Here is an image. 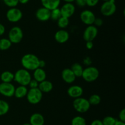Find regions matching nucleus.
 Masks as SVG:
<instances>
[{
	"instance_id": "nucleus-7",
	"label": "nucleus",
	"mask_w": 125,
	"mask_h": 125,
	"mask_svg": "<svg viewBox=\"0 0 125 125\" xmlns=\"http://www.w3.org/2000/svg\"><path fill=\"white\" fill-rule=\"evenodd\" d=\"M23 38V31L20 27L14 26L11 28L9 33V39L13 44L20 42Z\"/></svg>"
},
{
	"instance_id": "nucleus-19",
	"label": "nucleus",
	"mask_w": 125,
	"mask_h": 125,
	"mask_svg": "<svg viewBox=\"0 0 125 125\" xmlns=\"http://www.w3.org/2000/svg\"><path fill=\"white\" fill-rule=\"evenodd\" d=\"M39 89L43 93H49L51 91L53 88V85H52V83L50 81L48 80H43L42 82H40L39 84Z\"/></svg>"
},
{
	"instance_id": "nucleus-15",
	"label": "nucleus",
	"mask_w": 125,
	"mask_h": 125,
	"mask_svg": "<svg viewBox=\"0 0 125 125\" xmlns=\"http://www.w3.org/2000/svg\"><path fill=\"white\" fill-rule=\"evenodd\" d=\"M62 79L67 83H72L75 80L76 76L71 69H65L62 72Z\"/></svg>"
},
{
	"instance_id": "nucleus-32",
	"label": "nucleus",
	"mask_w": 125,
	"mask_h": 125,
	"mask_svg": "<svg viewBox=\"0 0 125 125\" xmlns=\"http://www.w3.org/2000/svg\"><path fill=\"white\" fill-rule=\"evenodd\" d=\"M99 2V0H86V4L89 7L96 6Z\"/></svg>"
},
{
	"instance_id": "nucleus-35",
	"label": "nucleus",
	"mask_w": 125,
	"mask_h": 125,
	"mask_svg": "<svg viewBox=\"0 0 125 125\" xmlns=\"http://www.w3.org/2000/svg\"><path fill=\"white\" fill-rule=\"evenodd\" d=\"M76 4L79 7H84L86 5V0H75Z\"/></svg>"
},
{
	"instance_id": "nucleus-27",
	"label": "nucleus",
	"mask_w": 125,
	"mask_h": 125,
	"mask_svg": "<svg viewBox=\"0 0 125 125\" xmlns=\"http://www.w3.org/2000/svg\"><path fill=\"white\" fill-rule=\"evenodd\" d=\"M61 17H62V15H61L60 9L56 8L55 9L51 11V16H50V18H51V19L53 20L57 21Z\"/></svg>"
},
{
	"instance_id": "nucleus-2",
	"label": "nucleus",
	"mask_w": 125,
	"mask_h": 125,
	"mask_svg": "<svg viewBox=\"0 0 125 125\" xmlns=\"http://www.w3.org/2000/svg\"><path fill=\"white\" fill-rule=\"evenodd\" d=\"M14 80L20 85H28L31 80V75L25 69H19L14 74Z\"/></svg>"
},
{
	"instance_id": "nucleus-26",
	"label": "nucleus",
	"mask_w": 125,
	"mask_h": 125,
	"mask_svg": "<svg viewBox=\"0 0 125 125\" xmlns=\"http://www.w3.org/2000/svg\"><path fill=\"white\" fill-rule=\"evenodd\" d=\"M72 125H86V121L82 116H77L72 119Z\"/></svg>"
},
{
	"instance_id": "nucleus-45",
	"label": "nucleus",
	"mask_w": 125,
	"mask_h": 125,
	"mask_svg": "<svg viewBox=\"0 0 125 125\" xmlns=\"http://www.w3.org/2000/svg\"><path fill=\"white\" fill-rule=\"evenodd\" d=\"M103 1H109V0H103Z\"/></svg>"
},
{
	"instance_id": "nucleus-43",
	"label": "nucleus",
	"mask_w": 125,
	"mask_h": 125,
	"mask_svg": "<svg viewBox=\"0 0 125 125\" xmlns=\"http://www.w3.org/2000/svg\"><path fill=\"white\" fill-rule=\"evenodd\" d=\"M64 1H65L66 2H70V3H72V2L74 1L75 0H63Z\"/></svg>"
},
{
	"instance_id": "nucleus-30",
	"label": "nucleus",
	"mask_w": 125,
	"mask_h": 125,
	"mask_svg": "<svg viewBox=\"0 0 125 125\" xmlns=\"http://www.w3.org/2000/svg\"><path fill=\"white\" fill-rule=\"evenodd\" d=\"M116 121H117V120L115 118L111 116H107L104 118L102 123L103 125H114Z\"/></svg>"
},
{
	"instance_id": "nucleus-6",
	"label": "nucleus",
	"mask_w": 125,
	"mask_h": 125,
	"mask_svg": "<svg viewBox=\"0 0 125 125\" xmlns=\"http://www.w3.org/2000/svg\"><path fill=\"white\" fill-rule=\"evenodd\" d=\"M116 7L115 0H109L105 1L101 7V12L104 16H111L115 12Z\"/></svg>"
},
{
	"instance_id": "nucleus-29",
	"label": "nucleus",
	"mask_w": 125,
	"mask_h": 125,
	"mask_svg": "<svg viewBox=\"0 0 125 125\" xmlns=\"http://www.w3.org/2000/svg\"><path fill=\"white\" fill-rule=\"evenodd\" d=\"M88 100L90 105H98L101 102V97L98 94H93Z\"/></svg>"
},
{
	"instance_id": "nucleus-21",
	"label": "nucleus",
	"mask_w": 125,
	"mask_h": 125,
	"mask_svg": "<svg viewBox=\"0 0 125 125\" xmlns=\"http://www.w3.org/2000/svg\"><path fill=\"white\" fill-rule=\"evenodd\" d=\"M28 91V89L26 86L20 85L15 89L14 96L17 98H23L26 96Z\"/></svg>"
},
{
	"instance_id": "nucleus-31",
	"label": "nucleus",
	"mask_w": 125,
	"mask_h": 125,
	"mask_svg": "<svg viewBox=\"0 0 125 125\" xmlns=\"http://www.w3.org/2000/svg\"><path fill=\"white\" fill-rule=\"evenodd\" d=\"M3 1L6 6L10 7H15L19 3L18 0H3Z\"/></svg>"
},
{
	"instance_id": "nucleus-4",
	"label": "nucleus",
	"mask_w": 125,
	"mask_h": 125,
	"mask_svg": "<svg viewBox=\"0 0 125 125\" xmlns=\"http://www.w3.org/2000/svg\"><path fill=\"white\" fill-rule=\"evenodd\" d=\"M42 92L38 88H31L26 94L28 102L32 104H37L42 99Z\"/></svg>"
},
{
	"instance_id": "nucleus-1",
	"label": "nucleus",
	"mask_w": 125,
	"mask_h": 125,
	"mask_svg": "<svg viewBox=\"0 0 125 125\" xmlns=\"http://www.w3.org/2000/svg\"><path fill=\"white\" fill-rule=\"evenodd\" d=\"M40 60L33 54H26L21 58V64L24 69L30 71H34L39 67Z\"/></svg>"
},
{
	"instance_id": "nucleus-22",
	"label": "nucleus",
	"mask_w": 125,
	"mask_h": 125,
	"mask_svg": "<svg viewBox=\"0 0 125 125\" xmlns=\"http://www.w3.org/2000/svg\"><path fill=\"white\" fill-rule=\"evenodd\" d=\"M1 80L2 82L10 83L14 80V74L10 71H4L1 74Z\"/></svg>"
},
{
	"instance_id": "nucleus-37",
	"label": "nucleus",
	"mask_w": 125,
	"mask_h": 125,
	"mask_svg": "<svg viewBox=\"0 0 125 125\" xmlns=\"http://www.w3.org/2000/svg\"><path fill=\"white\" fill-rule=\"evenodd\" d=\"M90 125H103L102 121L100 120H95L92 122Z\"/></svg>"
},
{
	"instance_id": "nucleus-40",
	"label": "nucleus",
	"mask_w": 125,
	"mask_h": 125,
	"mask_svg": "<svg viewBox=\"0 0 125 125\" xmlns=\"http://www.w3.org/2000/svg\"><path fill=\"white\" fill-rule=\"evenodd\" d=\"M114 125H125V122L120 121V120H117Z\"/></svg>"
},
{
	"instance_id": "nucleus-33",
	"label": "nucleus",
	"mask_w": 125,
	"mask_h": 125,
	"mask_svg": "<svg viewBox=\"0 0 125 125\" xmlns=\"http://www.w3.org/2000/svg\"><path fill=\"white\" fill-rule=\"evenodd\" d=\"M29 85L30 87L31 88H37L38 86H39V82L37 80H35V79H33L30 81L29 83Z\"/></svg>"
},
{
	"instance_id": "nucleus-44",
	"label": "nucleus",
	"mask_w": 125,
	"mask_h": 125,
	"mask_svg": "<svg viewBox=\"0 0 125 125\" xmlns=\"http://www.w3.org/2000/svg\"><path fill=\"white\" fill-rule=\"evenodd\" d=\"M23 125H31L30 123H24Z\"/></svg>"
},
{
	"instance_id": "nucleus-42",
	"label": "nucleus",
	"mask_w": 125,
	"mask_h": 125,
	"mask_svg": "<svg viewBox=\"0 0 125 125\" xmlns=\"http://www.w3.org/2000/svg\"><path fill=\"white\" fill-rule=\"evenodd\" d=\"M29 0H18V2H20L21 4H26L27 2H28Z\"/></svg>"
},
{
	"instance_id": "nucleus-25",
	"label": "nucleus",
	"mask_w": 125,
	"mask_h": 125,
	"mask_svg": "<svg viewBox=\"0 0 125 125\" xmlns=\"http://www.w3.org/2000/svg\"><path fill=\"white\" fill-rule=\"evenodd\" d=\"M12 45V42L9 39L3 38L0 39V50H6L9 49Z\"/></svg>"
},
{
	"instance_id": "nucleus-11",
	"label": "nucleus",
	"mask_w": 125,
	"mask_h": 125,
	"mask_svg": "<svg viewBox=\"0 0 125 125\" xmlns=\"http://www.w3.org/2000/svg\"><path fill=\"white\" fill-rule=\"evenodd\" d=\"M80 18L84 24L87 25H92L96 17L92 11L89 10H85L81 12L80 15Z\"/></svg>"
},
{
	"instance_id": "nucleus-14",
	"label": "nucleus",
	"mask_w": 125,
	"mask_h": 125,
	"mask_svg": "<svg viewBox=\"0 0 125 125\" xmlns=\"http://www.w3.org/2000/svg\"><path fill=\"white\" fill-rule=\"evenodd\" d=\"M67 93L69 96L73 98H80L83 94V89L78 85H73L68 89Z\"/></svg>"
},
{
	"instance_id": "nucleus-8",
	"label": "nucleus",
	"mask_w": 125,
	"mask_h": 125,
	"mask_svg": "<svg viewBox=\"0 0 125 125\" xmlns=\"http://www.w3.org/2000/svg\"><path fill=\"white\" fill-rule=\"evenodd\" d=\"M7 20L10 22H17L21 19L23 13L21 11L16 7H12L6 13Z\"/></svg>"
},
{
	"instance_id": "nucleus-17",
	"label": "nucleus",
	"mask_w": 125,
	"mask_h": 125,
	"mask_svg": "<svg viewBox=\"0 0 125 125\" xmlns=\"http://www.w3.org/2000/svg\"><path fill=\"white\" fill-rule=\"evenodd\" d=\"M30 123L31 125H43L45 123V119L42 114L35 113L31 116Z\"/></svg>"
},
{
	"instance_id": "nucleus-12",
	"label": "nucleus",
	"mask_w": 125,
	"mask_h": 125,
	"mask_svg": "<svg viewBox=\"0 0 125 125\" xmlns=\"http://www.w3.org/2000/svg\"><path fill=\"white\" fill-rule=\"evenodd\" d=\"M60 10L62 17L68 18L74 14L75 12V7L72 3L67 2L61 7V9H60Z\"/></svg>"
},
{
	"instance_id": "nucleus-38",
	"label": "nucleus",
	"mask_w": 125,
	"mask_h": 125,
	"mask_svg": "<svg viewBox=\"0 0 125 125\" xmlns=\"http://www.w3.org/2000/svg\"><path fill=\"white\" fill-rule=\"evenodd\" d=\"M94 46L92 41H87L86 43V47L88 49H92Z\"/></svg>"
},
{
	"instance_id": "nucleus-36",
	"label": "nucleus",
	"mask_w": 125,
	"mask_h": 125,
	"mask_svg": "<svg viewBox=\"0 0 125 125\" xmlns=\"http://www.w3.org/2000/svg\"><path fill=\"white\" fill-rule=\"evenodd\" d=\"M103 23V22L102 20L100 18H95L94 24H95V25L97 26H100L102 25Z\"/></svg>"
},
{
	"instance_id": "nucleus-18",
	"label": "nucleus",
	"mask_w": 125,
	"mask_h": 125,
	"mask_svg": "<svg viewBox=\"0 0 125 125\" xmlns=\"http://www.w3.org/2000/svg\"><path fill=\"white\" fill-rule=\"evenodd\" d=\"M43 6L50 11L58 8L61 3V0H41Z\"/></svg>"
},
{
	"instance_id": "nucleus-24",
	"label": "nucleus",
	"mask_w": 125,
	"mask_h": 125,
	"mask_svg": "<svg viewBox=\"0 0 125 125\" xmlns=\"http://www.w3.org/2000/svg\"><path fill=\"white\" fill-rule=\"evenodd\" d=\"M9 110V105L6 101L0 100V116L7 113Z\"/></svg>"
},
{
	"instance_id": "nucleus-10",
	"label": "nucleus",
	"mask_w": 125,
	"mask_h": 125,
	"mask_svg": "<svg viewBox=\"0 0 125 125\" xmlns=\"http://www.w3.org/2000/svg\"><path fill=\"white\" fill-rule=\"evenodd\" d=\"M98 29L95 26L89 25L83 34V38L86 42L92 41L98 34Z\"/></svg>"
},
{
	"instance_id": "nucleus-5",
	"label": "nucleus",
	"mask_w": 125,
	"mask_h": 125,
	"mask_svg": "<svg viewBox=\"0 0 125 125\" xmlns=\"http://www.w3.org/2000/svg\"><path fill=\"white\" fill-rule=\"evenodd\" d=\"M90 104L87 99L83 98H78L73 102V107L77 112L79 113H85L89 110Z\"/></svg>"
},
{
	"instance_id": "nucleus-34",
	"label": "nucleus",
	"mask_w": 125,
	"mask_h": 125,
	"mask_svg": "<svg viewBox=\"0 0 125 125\" xmlns=\"http://www.w3.org/2000/svg\"><path fill=\"white\" fill-rule=\"evenodd\" d=\"M119 118L120 120L123 122L125 121V109H123L119 113Z\"/></svg>"
},
{
	"instance_id": "nucleus-23",
	"label": "nucleus",
	"mask_w": 125,
	"mask_h": 125,
	"mask_svg": "<svg viewBox=\"0 0 125 125\" xmlns=\"http://www.w3.org/2000/svg\"><path fill=\"white\" fill-rule=\"evenodd\" d=\"M71 70L73 71L76 77H80L82 76V74H83L84 69L83 68V66L80 64L76 62V63L73 64L72 65V67H71Z\"/></svg>"
},
{
	"instance_id": "nucleus-13",
	"label": "nucleus",
	"mask_w": 125,
	"mask_h": 125,
	"mask_svg": "<svg viewBox=\"0 0 125 125\" xmlns=\"http://www.w3.org/2000/svg\"><path fill=\"white\" fill-rule=\"evenodd\" d=\"M35 16L39 20L42 22H45L48 20L51 16V11L45 7H40L35 13Z\"/></svg>"
},
{
	"instance_id": "nucleus-16",
	"label": "nucleus",
	"mask_w": 125,
	"mask_h": 125,
	"mask_svg": "<svg viewBox=\"0 0 125 125\" xmlns=\"http://www.w3.org/2000/svg\"><path fill=\"white\" fill-rule=\"evenodd\" d=\"M54 38L57 42L60 44H63L69 39V34L67 31L61 29L56 32L54 35Z\"/></svg>"
},
{
	"instance_id": "nucleus-39",
	"label": "nucleus",
	"mask_w": 125,
	"mask_h": 125,
	"mask_svg": "<svg viewBox=\"0 0 125 125\" xmlns=\"http://www.w3.org/2000/svg\"><path fill=\"white\" fill-rule=\"evenodd\" d=\"M5 32V27L3 25L0 23V36L2 35Z\"/></svg>"
},
{
	"instance_id": "nucleus-3",
	"label": "nucleus",
	"mask_w": 125,
	"mask_h": 125,
	"mask_svg": "<svg viewBox=\"0 0 125 125\" xmlns=\"http://www.w3.org/2000/svg\"><path fill=\"white\" fill-rule=\"evenodd\" d=\"M99 74V71L97 68L90 66L83 70L81 77L86 82H92L98 78Z\"/></svg>"
},
{
	"instance_id": "nucleus-9",
	"label": "nucleus",
	"mask_w": 125,
	"mask_h": 125,
	"mask_svg": "<svg viewBox=\"0 0 125 125\" xmlns=\"http://www.w3.org/2000/svg\"><path fill=\"white\" fill-rule=\"evenodd\" d=\"M15 88L11 83L2 82L0 83V93L7 97H12L14 95Z\"/></svg>"
},
{
	"instance_id": "nucleus-20",
	"label": "nucleus",
	"mask_w": 125,
	"mask_h": 125,
	"mask_svg": "<svg viewBox=\"0 0 125 125\" xmlns=\"http://www.w3.org/2000/svg\"><path fill=\"white\" fill-rule=\"evenodd\" d=\"M46 72H45V71H44L42 68L39 67V68L34 70V79H35V80L37 81L38 82H42V81L45 80V78H46Z\"/></svg>"
},
{
	"instance_id": "nucleus-41",
	"label": "nucleus",
	"mask_w": 125,
	"mask_h": 125,
	"mask_svg": "<svg viewBox=\"0 0 125 125\" xmlns=\"http://www.w3.org/2000/svg\"><path fill=\"white\" fill-rule=\"evenodd\" d=\"M45 65V62L44 61H42V60H40V62H39V67L42 68V67H44Z\"/></svg>"
},
{
	"instance_id": "nucleus-28",
	"label": "nucleus",
	"mask_w": 125,
	"mask_h": 125,
	"mask_svg": "<svg viewBox=\"0 0 125 125\" xmlns=\"http://www.w3.org/2000/svg\"><path fill=\"white\" fill-rule=\"evenodd\" d=\"M69 24V20L68 18L64 17H61L57 20V25L58 26L61 28H65Z\"/></svg>"
}]
</instances>
